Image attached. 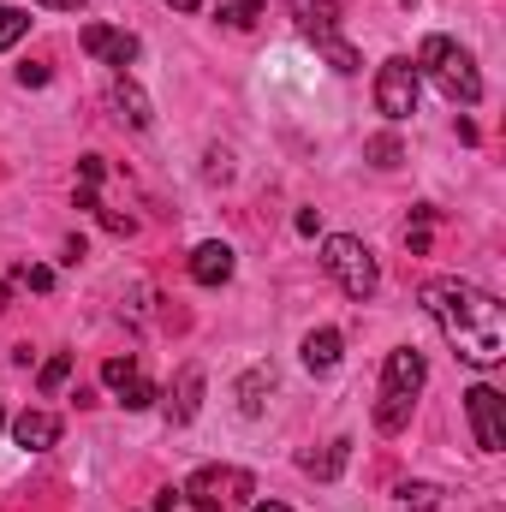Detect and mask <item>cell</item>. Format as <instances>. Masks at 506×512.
Returning a JSON list of instances; mask_svg holds the SVG:
<instances>
[{
    "mask_svg": "<svg viewBox=\"0 0 506 512\" xmlns=\"http://www.w3.org/2000/svg\"><path fill=\"white\" fill-rule=\"evenodd\" d=\"M18 280H24L30 292H54V268H42V262H24V268H18Z\"/></svg>",
    "mask_w": 506,
    "mask_h": 512,
    "instance_id": "cell-23",
    "label": "cell"
},
{
    "mask_svg": "<svg viewBox=\"0 0 506 512\" xmlns=\"http://www.w3.org/2000/svg\"><path fill=\"white\" fill-rule=\"evenodd\" d=\"M179 507V489H161V501H155V507H143V512H173Z\"/></svg>",
    "mask_w": 506,
    "mask_h": 512,
    "instance_id": "cell-28",
    "label": "cell"
},
{
    "mask_svg": "<svg viewBox=\"0 0 506 512\" xmlns=\"http://www.w3.org/2000/svg\"><path fill=\"white\" fill-rule=\"evenodd\" d=\"M429 382V364L417 346H393L387 352V370H381V399H376V429L381 435H399L417 411V393Z\"/></svg>",
    "mask_w": 506,
    "mask_h": 512,
    "instance_id": "cell-3",
    "label": "cell"
},
{
    "mask_svg": "<svg viewBox=\"0 0 506 512\" xmlns=\"http://www.w3.org/2000/svg\"><path fill=\"white\" fill-rule=\"evenodd\" d=\"M465 411H471V429H477V447L483 453H501L506 447V399L489 382H477L465 393Z\"/></svg>",
    "mask_w": 506,
    "mask_h": 512,
    "instance_id": "cell-7",
    "label": "cell"
},
{
    "mask_svg": "<svg viewBox=\"0 0 506 512\" xmlns=\"http://www.w3.org/2000/svg\"><path fill=\"white\" fill-rule=\"evenodd\" d=\"M0 429H6V405H0Z\"/></svg>",
    "mask_w": 506,
    "mask_h": 512,
    "instance_id": "cell-33",
    "label": "cell"
},
{
    "mask_svg": "<svg viewBox=\"0 0 506 512\" xmlns=\"http://www.w3.org/2000/svg\"><path fill=\"white\" fill-rule=\"evenodd\" d=\"M399 6H417V0H399Z\"/></svg>",
    "mask_w": 506,
    "mask_h": 512,
    "instance_id": "cell-34",
    "label": "cell"
},
{
    "mask_svg": "<svg viewBox=\"0 0 506 512\" xmlns=\"http://www.w3.org/2000/svg\"><path fill=\"white\" fill-rule=\"evenodd\" d=\"M102 173H108V167H102V155H84V161H78V191H96V185H102Z\"/></svg>",
    "mask_w": 506,
    "mask_h": 512,
    "instance_id": "cell-25",
    "label": "cell"
},
{
    "mask_svg": "<svg viewBox=\"0 0 506 512\" xmlns=\"http://www.w3.org/2000/svg\"><path fill=\"white\" fill-rule=\"evenodd\" d=\"M108 102H114V114H120V120H126L131 131H149V126H155V114H149V96H143V90L131 84L126 72L114 78V90H108Z\"/></svg>",
    "mask_w": 506,
    "mask_h": 512,
    "instance_id": "cell-11",
    "label": "cell"
},
{
    "mask_svg": "<svg viewBox=\"0 0 506 512\" xmlns=\"http://www.w3.org/2000/svg\"><path fill=\"white\" fill-rule=\"evenodd\" d=\"M417 96H423V78H417V66H411L405 54L381 60V72H376V108L393 120V126L417 114Z\"/></svg>",
    "mask_w": 506,
    "mask_h": 512,
    "instance_id": "cell-6",
    "label": "cell"
},
{
    "mask_svg": "<svg viewBox=\"0 0 506 512\" xmlns=\"http://www.w3.org/2000/svg\"><path fill=\"white\" fill-rule=\"evenodd\" d=\"M256 18H262V0H227V6H221V24H227V30H251Z\"/></svg>",
    "mask_w": 506,
    "mask_h": 512,
    "instance_id": "cell-21",
    "label": "cell"
},
{
    "mask_svg": "<svg viewBox=\"0 0 506 512\" xmlns=\"http://www.w3.org/2000/svg\"><path fill=\"white\" fill-rule=\"evenodd\" d=\"M114 393H120V405H126V411H149V405H155V382H149L143 370H137L131 382H120Z\"/></svg>",
    "mask_w": 506,
    "mask_h": 512,
    "instance_id": "cell-18",
    "label": "cell"
},
{
    "mask_svg": "<svg viewBox=\"0 0 506 512\" xmlns=\"http://www.w3.org/2000/svg\"><path fill=\"white\" fill-rule=\"evenodd\" d=\"M251 495H256V477L239 471V465H203L179 489V501H191V512H239L251 507Z\"/></svg>",
    "mask_w": 506,
    "mask_h": 512,
    "instance_id": "cell-5",
    "label": "cell"
},
{
    "mask_svg": "<svg viewBox=\"0 0 506 512\" xmlns=\"http://www.w3.org/2000/svg\"><path fill=\"white\" fill-rule=\"evenodd\" d=\"M24 36H30V12H24V6H6V0H0V48H18Z\"/></svg>",
    "mask_w": 506,
    "mask_h": 512,
    "instance_id": "cell-17",
    "label": "cell"
},
{
    "mask_svg": "<svg viewBox=\"0 0 506 512\" xmlns=\"http://www.w3.org/2000/svg\"><path fill=\"white\" fill-rule=\"evenodd\" d=\"M102 227H108V233H131V215H114V209H102Z\"/></svg>",
    "mask_w": 506,
    "mask_h": 512,
    "instance_id": "cell-27",
    "label": "cell"
},
{
    "mask_svg": "<svg viewBox=\"0 0 506 512\" xmlns=\"http://www.w3.org/2000/svg\"><path fill=\"white\" fill-rule=\"evenodd\" d=\"M340 346H346L340 328H310L304 346H298V352H304V370H310V376H328V370L340 364Z\"/></svg>",
    "mask_w": 506,
    "mask_h": 512,
    "instance_id": "cell-12",
    "label": "cell"
},
{
    "mask_svg": "<svg viewBox=\"0 0 506 512\" xmlns=\"http://www.w3.org/2000/svg\"><path fill=\"white\" fill-rule=\"evenodd\" d=\"M251 512H292L286 501H262V507H251Z\"/></svg>",
    "mask_w": 506,
    "mask_h": 512,
    "instance_id": "cell-32",
    "label": "cell"
},
{
    "mask_svg": "<svg viewBox=\"0 0 506 512\" xmlns=\"http://www.w3.org/2000/svg\"><path fill=\"white\" fill-rule=\"evenodd\" d=\"M191 280H197V286H227V280H233V245H227V239H203V245L191 251Z\"/></svg>",
    "mask_w": 506,
    "mask_h": 512,
    "instance_id": "cell-10",
    "label": "cell"
},
{
    "mask_svg": "<svg viewBox=\"0 0 506 512\" xmlns=\"http://www.w3.org/2000/svg\"><path fill=\"white\" fill-rule=\"evenodd\" d=\"M36 6H54V12H78L84 0H36Z\"/></svg>",
    "mask_w": 506,
    "mask_h": 512,
    "instance_id": "cell-29",
    "label": "cell"
},
{
    "mask_svg": "<svg viewBox=\"0 0 506 512\" xmlns=\"http://www.w3.org/2000/svg\"><path fill=\"white\" fill-rule=\"evenodd\" d=\"M131 376H137V358H131V352H126V358H108V364H102V382H108V387L131 382Z\"/></svg>",
    "mask_w": 506,
    "mask_h": 512,
    "instance_id": "cell-24",
    "label": "cell"
},
{
    "mask_svg": "<svg viewBox=\"0 0 506 512\" xmlns=\"http://www.w3.org/2000/svg\"><path fill=\"white\" fill-rule=\"evenodd\" d=\"M417 78H429L453 108H477V102H483V72H477V60H471L453 36H423V48H417Z\"/></svg>",
    "mask_w": 506,
    "mask_h": 512,
    "instance_id": "cell-2",
    "label": "cell"
},
{
    "mask_svg": "<svg viewBox=\"0 0 506 512\" xmlns=\"http://www.w3.org/2000/svg\"><path fill=\"white\" fill-rule=\"evenodd\" d=\"M399 501L411 512H435L441 507V489H435V483H399Z\"/></svg>",
    "mask_w": 506,
    "mask_h": 512,
    "instance_id": "cell-20",
    "label": "cell"
},
{
    "mask_svg": "<svg viewBox=\"0 0 506 512\" xmlns=\"http://www.w3.org/2000/svg\"><path fill=\"white\" fill-rule=\"evenodd\" d=\"M316 54H322L334 72H358V66H364V60H358V48H352L346 36H322V42H316Z\"/></svg>",
    "mask_w": 506,
    "mask_h": 512,
    "instance_id": "cell-16",
    "label": "cell"
},
{
    "mask_svg": "<svg viewBox=\"0 0 506 512\" xmlns=\"http://www.w3.org/2000/svg\"><path fill=\"white\" fill-rule=\"evenodd\" d=\"M322 268H328V280L346 292V298H376L381 286V268L376 256H370V245L364 239H352V233H334V239H322Z\"/></svg>",
    "mask_w": 506,
    "mask_h": 512,
    "instance_id": "cell-4",
    "label": "cell"
},
{
    "mask_svg": "<svg viewBox=\"0 0 506 512\" xmlns=\"http://www.w3.org/2000/svg\"><path fill=\"white\" fill-rule=\"evenodd\" d=\"M268 393H274V370H262V364L245 370V376H239V411H245V417H262V399H268Z\"/></svg>",
    "mask_w": 506,
    "mask_h": 512,
    "instance_id": "cell-14",
    "label": "cell"
},
{
    "mask_svg": "<svg viewBox=\"0 0 506 512\" xmlns=\"http://www.w3.org/2000/svg\"><path fill=\"white\" fill-rule=\"evenodd\" d=\"M423 310L435 316V328L447 334V346L477 364V370H495L506 358V310L495 292L459 280V274H441L423 286Z\"/></svg>",
    "mask_w": 506,
    "mask_h": 512,
    "instance_id": "cell-1",
    "label": "cell"
},
{
    "mask_svg": "<svg viewBox=\"0 0 506 512\" xmlns=\"http://www.w3.org/2000/svg\"><path fill=\"white\" fill-rule=\"evenodd\" d=\"M161 6H173V12H197L203 0H161Z\"/></svg>",
    "mask_w": 506,
    "mask_h": 512,
    "instance_id": "cell-31",
    "label": "cell"
},
{
    "mask_svg": "<svg viewBox=\"0 0 506 512\" xmlns=\"http://www.w3.org/2000/svg\"><path fill=\"white\" fill-rule=\"evenodd\" d=\"M6 429H12V441L24 453H48L60 441V417L54 411H18V417H6Z\"/></svg>",
    "mask_w": 506,
    "mask_h": 512,
    "instance_id": "cell-9",
    "label": "cell"
},
{
    "mask_svg": "<svg viewBox=\"0 0 506 512\" xmlns=\"http://www.w3.org/2000/svg\"><path fill=\"white\" fill-rule=\"evenodd\" d=\"M12 310V280H0V316Z\"/></svg>",
    "mask_w": 506,
    "mask_h": 512,
    "instance_id": "cell-30",
    "label": "cell"
},
{
    "mask_svg": "<svg viewBox=\"0 0 506 512\" xmlns=\"http://www.w3.org/2000/svg\"><path fill=\"white\" fill-rule=\"evenodd\" d=\"M18 84H24V90H42V84H48V66H18Z\"/></svg>",
    "mask_w": 506,
    "mask_h": 512,
    "instance_id": "cell-26",
    "label": "cell"
},
{
    "mask_svg": "<svg viewBox=\"0 0 506 512\" xmlns=\"http://www.w3.org/2000/svg\"><path fill=\"white\" fill-rule=\"evenodd\" d=\"M197 399H203V370H185L179 376V399H167V417L173 423H191L197 417Z\"/></svg>",
    "mask_w": 506,
    "mask_h": 512,
    "instance_id": "cell-15",
    "label": "cell"
},
{
    "mask_svg": "<svg viewBox=\"0 0 506 512\" xmlns=\"http://www.w3.org/2000/svg\"><path fill=\"white\" fill-rule=\"evenodd\" d=\"M364 155H370L376 167H399V155H405V149H399V137H393V131H381V137L364 143Z\"/></svg>",
    "mask_w": 506,
    "mask_h": 512,
    "instance_id": "cell-22",
    "label": "cell"
},
{
    "mask_svg": "<svg viewBox=\"0 0 506 512\" xmlns=\"http://www.w3.org/2000/svg\"><path fill=\"white\" fill-rule=\"evenodd\" d=\"M84 54L126 72L131 60H137V36L131 30H114V24H84Z\"/></svg>",
    "mask_w": 506,
    "mask_h": 512,
    "instance_id": "cell-8",
    "label": "cell"
},
{
    "mask_svg": "<svg viewBox=\"0 0 506 512\" xmlns=\"http://www.w3.org/2000/svg\"><path fill=\"white\" fill-rule=\"evenodd\" d=\"M66 382H72V352H54V358L42 364V376H36V387H42V393H60Z\"/></svg>",
    "mask_w": 506,
    "mask_h": 512,
    "instance_id": "cell-19",
    "label": "cell"
},
{
    "mask_svg": "<svg viewBox=\"0 0 506 512\" xmlns=\"http://www.w3.org/2000/svg\"><path fill=\"white\" fill-rule=\"evenodd\" d=\"M346 459H352V441H346V435H340V441H328V447H322V453H304V459H298V465H304V471H310V477H322V483H334V477H340V471H346Z\"/></svg>",
    "mask_w": 506,
    "mask_h": 512,
    "instance_id": "cell-13",
    "label": "cell"
}]
</instances>
